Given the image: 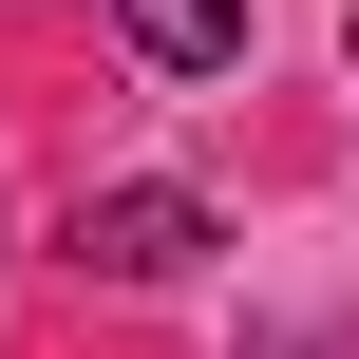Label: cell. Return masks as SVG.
I'll list each match as a JSON object with an SVG mask.
<instances>
[{"mask_svg": "<svg viewBox=\"0 0 359 359\" xmlns=\"http://www.w3.org/2000/svg\"><path fill=\"white\" fill-rule=\"evenodd\" d=\"M114 38L151 76H246V0H114Z\"/></svg>", "mask_w": 359, "mask_h": 359, "instance_id": "7a4b0ae2", "label": "cell"}, {"mask_svg": "<svg viewBox=\"0 0 359 359\" xmlns=\"http://www.w3.org/2000/svg\"><path fill=\"white\" fill-rule=\"evenodd\" d=\"M57 265H76V284H189V265H208V208H189V189H76Z\"/></svg>", "mask_w": 359, "mask_h": 359, "instance_id": "6da1fadb", "label": "cell"}]
</instances>
